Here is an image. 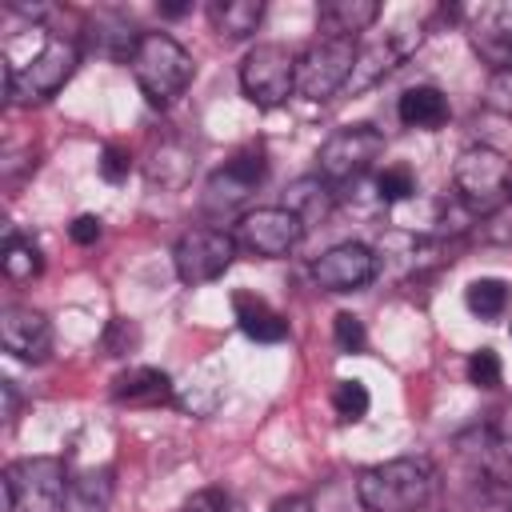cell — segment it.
Returning a JSON list of instances; mask_svg holds the SVG:
<instances>
[{
    "mask_svg": "<svg viewBox=\"0 0 512 512\" xmlns=\"http://www.w3.org/2000/svg\"><path fill=\"white\" fill-rule=\"evenodd\" d=\"M436 492V468L428 456H396L372 464L356 480V496L368 512H420Z\"/></svg>",
    "mask_w": 512,
    "mask_h": 512,
    "instance_id": "cell-1",
    "label": "cell"
},
{
    "mask_svg": "<svg viewBox=\"0 0 512 512\" xmlns=\"http://www.w3.org/2000/svg\"><path fill=\"white\" fill-rule=\"evenodd\" d=\"M76 44L68 36H52L44 32V40L20 60V64H4V92L12 104H36L48 100L52 92H60L68 84V76L76 72Z\"/></svg>",
    "mask_w": 512,
    "mask_h": 512,
    "instance_id": "cell-2",
    "label": "cell"
},
{
    "mask_svg": "<svg viewBox=\"0 0 512 512\" xmlns=\"http://www.w3.org/2000/svg\"><path fill=\"white\" fill-rule=\"evenodd\" d=\"M128 64H132V76H136L140 92H144L148 104H156V108L172 104V100L188 88V80H192V56H188L184 44L172 40L168 32H144V36L136 40Z\"/></svg>",
    "mask_w": 512,
    "mask_h": 512,
    "instance_id": "cell-3",
    "label": "cell"
},
{
    "mask_svg": "<svg viewBox=\"0 0 512 512\" xmlns=\"http://www.w3.org/2000/svg\"><path fill=\"white\" fill-rule=\"evenodd\" d=\"M452 188L472 216H488V212L504 208L512 196V164L504 152H496L488 144H472L456 156Z\"/></svg>",
    "mask_w": 512,
    "mask_h": 512,
    "instance_id": "cell-4",
    "label": "cell"
},
{
    "mask_svg": "<svg viewBox=\"0 0 512 512\" xmlns=\"http://www.w3.org/2000/svg\"><path fill=\"white\" fill-rule=\"evenodd\" d=\"M8 512H64L68 472L56 456H28L4 468Z\"/></svg>",
    "mask_w": 512,
    "mask_h": 512,
    "instance_id": "cell-5",
    "label": "cell"
},
{
    "mask_svg": "<svg viewBox=\"0 0 512 512\" xmlns=\"http://www.w3.org/2000/svg\"><path fill=\"white\" fill-rule=\"evenodd\" d=\"M360 44L352 36H320L300 60H296V92L304 100H332L356 72Z\"/></svg>",
    "mask_w": 512,
    "mask_h": 512,
    "instance_id": "cell-6",
    "label": "cell"
},
{
    "mask_svg": "<svg viewBox=\"0 0 512 512\" xmlns=\"http://www.w3.org/2000/svg\"><path fill=\"white\" fill-rule=\"evenodd\" d=\"M240 88L256 108H276L296 92V56L284 44H256L240 64Z\"/></svg>",
    "mask_w": 512,
    "mask_h": 512,
    "instance_id": "cell-7",
    "label": "cell"
},
{
    "mask_svg": "<svg viewBox=\"0 0 512 512\" xmlns=\"http://www.w3.org/2000/svg\"><path fill=\"white\" fill-rule=\"evenodd\" d=\"M384 152V136L372 128V124H348V128H336L324 144H320V176L328 184H348V180H360Z\"/></svg>",
    "mask_w": 512,
    "mask_h": 512,
    "instance_id": "cell-8",
    "label": "cell"
},
{
    "mask_svg": "<svg viewBox=\"0 0 512 512\" xmlns=\"http://www.w3.org/2000/svg\"><path fill=\"white\" fill-rule=\"evenodd\" d=\"M236 236L224 232V228H192L176 240V252H172V264H176V276L184 284H212L228 272V264L236 260Z\"/></svg>",
    "mask_w": 512,
    "mask_h": 512,
    "instance_id": "cell-9",
    "label": "cell"
},
{
    "mask_svg": "<svg viewBox=\"0 0 512 512\" xmlns=\"http://www.w3.org/2000/svg\"><path fill=\"white\" fill-rule=\"evenodd\" d=\"M264 172H268V160H264L260 148L236 152L220 172L208 176V184H204V212L208 216L236 212L240 204H248V196L256 192V184L264 180Z\"/></svg>",
    "mask_w": 512,
    "mask_h": 512,
    "instance_id": "cell-10",
    "label": "cell"
},
{
    "mask_svg": "<svg viewBox=\"0 0 512 512\" xmlns=\"http://www.w3.org/2000/svg\"><path fill=\"white\" fill-rule=\"evenodd\" d=\"M304 236V224L284 208V204H268V208H252L240 216L236 224V244L248 248L252 256H288Z\"/></svg>",
    "mask_w": 512,
    "mask_h": 512,
    "instance_id": "cell-11",
    "label": "cell"
},
{
    "mask_svg": "<svg viewBox=\"0 0 512 512\" xmlns=\"http://www.w3.org/2000/svg\"><path fill=\"white\" fill-rule=\"evenodd\" d=\"M464 20H468L472 52L484 64H492V72L512 68V0L476 4L464 12Z\"/></svg>",
    "mask_w": 512,
    "mask_h": 512,
    "instance_id": "cell-12",
    "label": "cell"
},
{
    "mask_svg": "<svg viewBox=\"0 0 512 512\" xmlns=\"http://www.w3.org/2000/svg\"><path fill=\"white\" fill-rule=\"evenodd\" d=\"M376 252L356 244V240H344V244H332L328 252H320L312 260V280L328 292H356L364 288L372 276H376Z\"/></svg>",
    "mask_w": 512,
    "mask_h": 512,
    "instance_id": "cell-13",
    "label": "cell"
},
{
    "mask_svg": "<svg viewBox=\"0 0 512 512\" xmlns=\"http://www.w3.org/2000/svg\"><path fill=\"white\" fill-rule=\"evenodd\" d=\"M420 36H424V32H412V28L396 24V28L380 32L372 44H364L360 56H356V72H352V80H348L352 92H364V88H372L380 76H388V72L420 44Z\"/></svg>",
    "mask_w": 512,
    "mask_h": 512,
    "instance_id": "cell-14",
    "label": "cell"
},
{
    "mask_svg": "<svg viewBox=\"0 0 512 512\" xmlns=\"http://www.w3.org/2000/svg\"><path fill=\"white\" fill-rule=\"evenodd\" d=\"M0 344H4L16 360L40 364V360H48V352H52V324H48L36 308L8 304V308L0 312Z\"/></svg>",
    "mask_w": 512,
    "mask_h": 512,
    "instance_id": "cell-15",
    "label": "cell"
},
{
    "mask_svg": "<svg viewBox=\"0 0 512 512\" xmlns=\"http://www.w3.org/2000/svg\"><path fill=\"white\" fill-rule=\"evenodd\" d=\"M284 208L304 224V228H312V224H324L328 216H332V208H336V192H332V184L316 172V176H300V180H292L288 184V192H284Z\"/></svg>",
    "mask_w": 512,
    "mask_h": 512,
    "instance_id": "cell-16",
    "label": "cell"
},
{
    "mask_svg": "<svg viewBox=\"0 0 512 512\" xmlns=\"http://www.w3.org/2000/svg\"><path fill=\"white\" fill-rule=\"evenodd\" d=\"M232 308H236V320H240V332L256 344H276L288 336V320L256 292H236L232 296Z\"/></svg>",
    "mask_w": 512,
    "mask_h": 512,
    "instance_id": "cell-17",
    "label": "cell"
},
{
    "mask_svg": "<svg viewBox=\"0 0 512 512\" xmlns=\"http://www.w3.org/2000/svg\"><path fill=\"white\" fill-rule=\"evenodd\" d=\"M112 400L116 404H164V400H172V380H168V372H160V368H128V372H120L116 380H112Z\"/></svg>",
    "mask_w": 512,
    "mask_h": 512,
    "instance_id": "cell-18",
    "label": "cell"
},
{
    "mask_svg": "<svg viewBox=\"0 0 512 512\" xmlns=\"http://www.w3.org/2000/svg\"><path fill=\"white\" fill-rule=\"evenodd\" d=\"M396 112H400V120L408 128H440L448 120V96L440 88H432V84H416V88H408L400 96Z\"/></svg>",
    "mask_w": 512,
    "mask_h": 512,
    "instance_id": "cell-19",
    "label": "cell"
},
{
    "mask_svg": "<svg viewBox=\"0 0 512 512\" xmlns=\"http://www.w3.org/2000/svg\"><path fill=\"white\" fill-rule=\"evenodd\" d=\"M380 16L376 0H328L320 4V28L328 36H356Z\"/></svg>",
    "mask_w": 512,
    "mask_h": 512,
    "instance_id": "cell-20",
    "label": "cell"
},
{
    "mask_svg": "<svg viewBox=\"0 0 512 512\" xmlns=\"http://www.w3.org/2000/svg\"><path fill=\"white\" fill-rule=\"evenodd\" d=\"M264 16V4L260 0H212L208 4V20L212 28L224 36V40H244L256 32Z\"/></svg>",
    "mask_w": 512,
    "mask_h": 512,
    "instance_id": "cell-21",
    "label": "cell"
},
{
    "mask_svg": "<svg viewBox=\"0 0 512 512\" xmlns=\"http://www.w3.org/2000/svg\"><path fill=\"white\" fill-rule=\"evenodd\" d=\"M508 300H512V288H508L504 280H496V276H480V280H472L468 292H464V304H468L480 320H496V316H504Z\"/></svg>",
    "mask_w": 512,
    "mask_h": 512,
    "instance_id": "cell-22",
    "label": "cell"
},
{
    "mask_svg": "<svg viewBox=\"0 0 512 512\" xmlns=\"http://www.w3.org/2000/svg\"><path fill=\"white\" fill-rule=\"evenodd\" d=\"M0 264H4L8 280H32V276H40V268H44L40 248H36L32 240H24L20 232H8V236H4V256H0Z\"/></svg>",
    "mask_w": 512,
    "mask_h": 512,
    "instance_id": "cell-23",
    "label": "cell"
},
{
    "mask_svg": "<svg viewBox=\"0 0 512 512\" xmlns=\"http://www.w3.org/2000/svg\"><path fill=\"white\" fill-rule=\"evenodd\" d=\"M368 404H372V396H368V388H364L360 380H336V388H332V408H336V416H340L344 424L360 420V416L368 412Z\"/></svg>",
    "mask_w": 512,
    "mask_h": 512,
    "instance_id": "cell-24",
    "label": "cell"
},
{
    "mask_svg": "<svg viewBox=\"0 0 512 512\" xmlns=\"http://www.w3.org/2000/svg\"><path fill=\"white\" fill-rule=\"evenodd\" d=\"M412 192H416V180H412V172H408V168H400V164H392V168H384V172L376 176V196H380L384 204L408 200Z\"/></svg>",
    "mask_w": 512,
    "mask_h": 512,
    "instance_id": "cell-25",
    "label": "cell"
},
{
    "mask_svg": "<svg viewBox=\"0 0 512 512\" xmlns=\"http://www.w3.org/2000/svg\"><path fill=\"white\" fill-rule=\"evenodd\" d=\"M468 380H472L476 388H496V384H500V356H496L492 348L472 352V360H468Z\"/></svg>",
    "mask_w": 512,
    "mask_h": 512,
    "instance_id": "cell-26",
    "label": "cell"
},
{
    "mask_svg": "<svg viewBox=\"0 0 512 512\" xmlns=\"http://www.w3.org/2000/svg\"><path fill=\"white\" fill-rule=\"evenodd\" d=\"M332 336H336V348H340V352H360L364 340H368L360 316H352V312H340V316L332 320Z\"/></svg>",
    "mask_w": 512,
    "mask_h": 512,
    "instance_id": "cell-27",
    "label": "cell"
},
{
    "mask_svg": "<svg viewBox=\"0 0 512 512\" xmlns=\"http://www.w3.org/2000/svg\"><path fill=\"white\" fill-rule=\"evenodd\" d=\"M484 104H488L492 112L512 116V68L492 72V80H488V88H484Z\"/></svg>",
    "mask_w": 512,
    "mask_h": 512,
    "instance_id": "cell-28",
    "label": "cell"
},
{
    "mask_svg": "<svg viewBox=\"0 0 512 512\" xmlns=\"http://www.w3.org/2000/svg\"><path fill=\"white\" fill-rule=\"evenodd\" d=\"M184 512H240V504H236V496L224 492V488H200V492L184 504Z\"/></svg>",
    "mask_w": 512,
    "mask_h": 512,
    "instance_id": "cell-29",
    "label": "cell"
},
{
    "mask_svg": "<svg viewBox=\"0 0 512 512\" xmlns=\"http://www.w3.org/2000/svg\"><path fill=\"white\" fill-rule=\"evenodd\" d=\"M96 168H100V176H104L108 184H120V180H128V172H132V156H128L120 144H104Z\"/></svg>",
    "mask_w": 512,
    "mask_h": 512,
    "instance_id": "cell-30",
    "label": "cell"
},
{
    "mask_svg": "<svg viewBox=\"0 0 512 512\" xmlns=\"http://www.w3.org/2000/svg\"><path fill=\"white\" fill-rule=\"evenodd\" d=\"M132 344H136V328H132L124 316H116V320L108 324V332H104V348H108L112 356H124Z\"/></svg>",
    "mask_w": 512,
    "mask_h": 512,
    "instance_id": "cell-31",
    "label": "cell"
},
{
    "mask_svg": "<svg viewBox=\"0 0 512 512\" xmlns=\"http://www.w3.org/2000/svg\"><path fill=\"white\" fill-rule=\"evenodd\" d=\"M68 236H72V244H96L100 240V216H92V212L76 216L68 224Z\"/></svg>",
    "mask_w": 512,
    "mask_h": 512,
    "instance_id": "cell-32",
    "label": "cell"
},
{
    "mask_svg": "<svg viewBox=\"0 0 512 512\" xmlns=\"http://www.w3.org/2000/svg\"><path fill=\"white\" fill-rule=\"evenodd\" d=\"M268 512H316V504H312L308 496H284V500H276Z\"/></svg>",
    "mask_w": 512,
    "mask_h": 512,
    "instance_id": "cell-33",
    "label": "cell"
},
{
    "mask_svg": "<svg viewBox=\"0 0 512 512\" xmlns=\"http://www.w3.org/2000/svg\"><path fill=\"white\" fill-rule=\"evenodd\" d=\"M0 388H4V416L12 420L16 416V388H12V380H4Z\"/></svg>",
    "mask_w": 512,
    "mask_h": 512,
    "instance_id": "cell-34",
    "label": "cell"
},
{
    "mask_svg": "<svg viewBox=\"0 0 512 512\" xmlns=\"http://www.w3.org/2000/svg\"><path fill=\"white\" fill-rule=\"evenodd\" d=\"M160 12H164V16H184L188 4H160Z\"/></svg>",
    "mask_w": 512,
    "mask_h": 512,
    "instance_id": "cell-35",
    "label": "cell"
}]
</instances>
